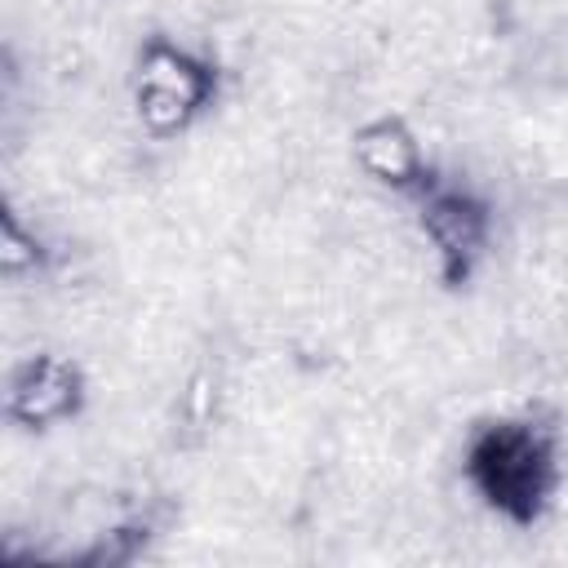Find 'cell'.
Masks as SVG:
<instances>
[{
    "label": "cell",
    "mask_w": 568,
    "mask_h": 568,
    "mask_svg": "<svg viewBox=\"0 0 568 568\" xmlns=\"http://www.w3.org/2000/svg\"><path fill=\"white\" fill-rule=\"evenodd\" d=\"M484 470L493 493H501V501H510V493H528L532 488V470H537V453L528 439H493L484 453Z\"/></svg>",
    "instance_id": "cell-1"
}]
</instances>
